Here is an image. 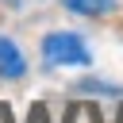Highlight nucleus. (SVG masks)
Here are the masks:
<instances>
[{
	"mask_svg": "<svg viewBox=\"0 0 123 123\" xmlns=\"http://www.w3.org/2000/svg\"><path fill=\"white\" fill-rule=\"evenodd\" d=\"M42 58H46V65H92L85 38L73 31H50L42 38Z\"/></svg>",
	"mask_w": 123,
	"mask_h": 123,
	"instance_id": "obj_1",
	"label": "nucleus"
},
{
	"mask_svg": "<svg viewBox=\"0 0 123 123\" xmlns=\"http://www.w3.org/2000/svg\"><path fill=\"white\" fill-rule=\"evenodd\" d=\"M23 73H27V62H23L19 46H15L8 35H0V77L15 81V77H23Z\"/></svg>",
	"mask_w": 123,
	"mask_h": 123,
	"instance_id": "obj_2",
	"label": "nucleus"
},
{
	"mask_svg": "<svg viewBox=\"0 0 123 123\" xmlns=\"http://www.w3.org/2000/svg\"><path fill=\"white\" fill-rule=\"evenodd\" d=\"M62 8H69L77 15H108L115 8V0H62Z\"/></svg>",
	"mask_w": 123,
	"mask_h": 123,
	"instance_id": "obj_3",
	"label": "nucleus"
}]
</instances>
